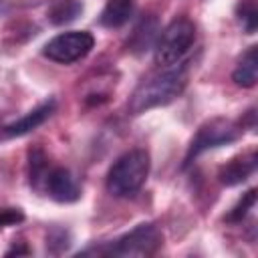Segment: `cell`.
<instances>
[{"instance_id":"cell-6","label":"cell","mask_w":258,"mask_h":258,"mask_svg":"<svg viewBox=\"0 0 258 258\" xmlns=\"http://www.w3.org/2000/svg\"><path fill=\"white\" fill-rule=\"evenodd\" d=\"M238 137H240V129L232 121H228V119H212V121H206L198 129V133L194 135L183 165H189L204 151H210V149H216V147L234 143Z\"/></svg>"},{"instance_id":"cell-14","label":"cell","mask_w":258,"mask_h":258,"mask_svg":"<svg viewBox=\"0 0 258 258\" xmlns=\"http://www.w3.org/2000/svg\"><path fill=\"white\" fill-rule=\"evenodd\" d=\"M254 204H256V189H250V191H246L244 198L232 208V212L228 214V222H240V220L248 214V210L254 208Z\"/></svg>"},{"instance_id":"cell-15","label":"cell","mask_w":258,"mask_h":258,"mask_svg":"<svg viewBox=\"0 0 258 258\" xmlns=\"http://www.w3.org/2000/svg\"><path fill=\"white\" fill-rule=\"evenodd\" d=\"M46 175V159L42 155V151H30V181H38L44 179Z\"/></svg>"},{"instance_id":"cell-5","label":"cell","mask_w":258,"mask_h":258,"mask_svg":"<svg viewBox=\"0 0 258 258\" xmlns=\"http://www.w3.org/2000/svg\"><path fill=\"white\" fill-rule=\"evenodd\" d=\"M95 46V38L91 32L87 30H69L62 34H56L54 38H50L44 48L42 54L58 64H71L77 62L81 58H85L91 48Z\"/></svg>"},{"instance_id":"cell-7","label":"cell","mask_w":258,"mask_h":258,"mask_svg":"<svg viewBox=\"0 0 258 258\" xmlns=\"http://www.w3.org/2000/svg\"><path fill=\"white\" fill-rule=\"evenodd\" d=\"M54 109H56V103H54L52 99H50V101H44V103H40L38 107H34L32 111H28L24 117H20V119H16V121L4 125L2 131H0V135H2L4 139L22 137V135L34 131L36 127H40V125L54 113Z\"/></svg>"},{"instance_id":"cell-8","label":"cell","mask_w":258,"mask_h":258,"mask_svg":"<svg viewBox=\"0 0 258 258\" xmlns=\"http://www.w3.org/2000/svg\"><path fill=\"white\" fill-rule=\"evenodd\" d=\"M44 185H46L48 196L56 202L69 204V202H77L81 198V187H79L77 179L64 167H54V169L46 171Z\"/></svg>"},{"instance_id":"cell-10","label":"cell","mask_w":258,"mask_h":258,"mask_svg":"<svg viewBox=\"0 0 258 258\" xmlns=\"http://www.w3.org/2000/svg\"><path fill=\"white\" fill-rule=\"evenodd\" d=\"M256 77H258V46H250L238 60L232 79L238 87L250 89L256 85Z\"/></svg>"},{"instance_id":"cell-12","label":"cell","mask_w":258,"mask_h":258,"mask_svg":"<svg viewBox=\"0 0 258 258\" xmlns=\"http://www.w3.org/2000/svg\"><path fill=\"white\" fill-rule=\"evenodd\" d=\"M81 12H83V4L79 0H52L46 14L52 24H69Z\"/></svg>"},{"instance_id":"cell-1","label":"cell","mask_w":258,"mask_h":258,"mask_svg":"<svg viewBox=\"0 0 258 258\" xmlns=\"http://www.w3.org/2000/svg\"><path fill=\"white\" fill-rule=\"evenodd\" d=\"M189 60H183L173 67H157L155 73L145 77L129 97L127 111L131 115H141L149 109L171 103L181 95L187 85Z\"/></svg>"},{"instance_id":"cell-16","label":"cell","mask_w":258,"mask_h":258,"mask_svg":"<svg viewBox=\"0 0 258 258\" xmlns=\"http://www.w3.org/2000/svg\"><path fill=\"white\" fill-rule=\"evenodd\" d=\"M24 220V214L18 208H2L0 210V230L6 226H16Z\"/></svg>"},{"instance_id":"cell-9","label":"cell","mask_w":258,"mask_h":258,"mask_svg":"<svg viewBox=\"0 0 258 258\" xmlns=\"http://www.w3.org/2000/svg\"><path fill=\"white\" fill-rule=\"evenodd\" d=\"M256 159H258V157H256V153L252 151V153H246V155H240V157L228 161V163L220 169V173H218L220 181H222L224 185H238V183L246 181V179L256 171Z\"/></svg>"},{"instance_id":"cell-4","label":"cell","mask_w":258,"mask_h":258,"mask_svg":"<svg viewBox=\"0 0 258 258\" xmlns=\"http://www.w3.org/2000/svg\"><path fill=\"white\" fill-rule=\"evenodd\" d=\"M161 246V232L153 224H139L131 232L123 234L115 242L105 248V254L109 256H121V258H131V256H151L157 252Z\"/></svg>"},{"instance_id":"cell-17","label":"cell","mask_w":258,"mask_h":258,"mask_svg":"<svg viewBox=\"0 0 258 258\" xmlns=\"http://www.w3.org/2000/svg\"><path fill=\"white\" fill-rule=\"evenodd\" d=\"M240 20H242L246 32L252 34V32L256 30V22H258V18H256V8H254L252 4H250V6H244L242 12H240Z\"/></svg>"},{"instance_id":"cell-3","label":"cell","mask_w":258,"mask_h":258,"mask_svg":"<svg viewBox=\"0 0 258 258\" xmlns=\"http://www.w3.org/2000/svg\"><path fill=\"white\" fill-rule=\"evenodd\" d=\"M196 24L189 18L171 20L155 38V64L157 67H173L187 60L196 44Z\"/></svg>"},{"instance_id":"cell-13","label":"cell","mask_w":258,"mask_h":258,"mask_svg":"<svg viewBox=\"0 0 258 258\" xmlns=\"http://www.w3.org/2000/svg\"><path fill=\"white\" fill-rule=\"evenodd\" d=\"M153 38H155V20H151V22L141 20V24L133 32V46H137V50H143V48L151 46Z\"/></svg>"},{"instance_id":"cell-11","label":"cell","mask_w":258,"mask_h":258,"mask_svg":"<svg viewBox=\"0 0 258 258\" xmlns=\"http://www.w3.org/2000/svg\"><path fill=\"white\" fill-rule=\"evenodd\" d=\"M135 4L133 0H109L99 16V22L107 28H119L133 16Z\"/></svg>"},{"instance_id":"cell-2","label":"cell","mask_w":258,"mask_h":258,"mask_svg":"<svg viewBox=\"0 0 258 258\" xmlns=\"http://www.w3.org/2000/svg\"><path fill=\"white\" fill-rule=\"evenodd\" d=\"M149 153L145 149H131L117 157L107 173V189L115 198L135 196L149 175Z\"/></svg>"}]
</instances>
